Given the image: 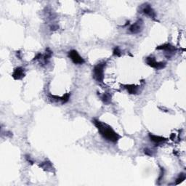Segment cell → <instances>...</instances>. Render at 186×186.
Wrapping results in <instances>:
<instances>
[{"mask_svg": "<svg viewBox=\"0 0 186 186\" xmlns=\"http://www.w3.org/2000/svg\"><path fill=\"white\" fill-rule=\"evenodd\" d=\"M93 123L98 128V131L105 139L113 143H117L119 140L120 136L109 125L103 123L98 119H94Z\"/></svg>", "mask_w": 186, "mask_h": 186, "instance_id": "cell-1", "label": "cell"}, {"mask_svg": "<svg viewBox=\"0 0 186 186\" xmlns=\"http://www.w3.org/2000/svg\"><path fill=\"white\" fill-rule=\"evenodd\" d=\"M106 66V62L99 63L95 66L93 70L94 78L98 82L102 83L103 81V74H104V68Z\"/></svg>", "mask_w": 186, "mask_h": 186, "instance_id": "cell-2", "label": "cell"}, {"mask_svg": "<svg viewBox=\"0 0 186 186\" xmlns=\"http://www.w3.org/2000/svg\"><path fill=\"white\" fill-rule=\"evenodd\" d=\"M68 57L71 58L73 63H75V64L81 65L85 63V60L79 55V54L78 53V52L76 50H73L70 51L68 52Z\"/></svg>", "mask_w": 186, "mask_h": 186, "instance_id": "cell-3", "label": "cell"}, {"mask_svg": "<svg viewBox=\"0 0 186 186\" xmlns=\"http://www.w3.org/2000/svg\"><path fill=\"white\" fill-rule=\"evenodd\" d=\"M145 62L148 66H150L151 67L156 68V69H161L164 68L166 66V63H158L156 62V60L153 57H148L145 59Z\"/></svg>", "mask_w": 186, "mask_h": 186, "instance_id": "cell-4", "label": "cell"}, {"mask_svg": "<svg viewBox=\"0 0 186 186\" xmlns=\"http://www.w3.org/2000/svg\"><path fill=\"white\" fill-rule=\"evenodd\" d=\"M143 21L142 20H138L136 23L130 27V31L132 34H138L142 31Z\"/></svg>", "mask_w": 186, "mask_h": 186, "instance_id": "cell-5", "label": "cell"}, {"mask_svg": "<svg viewBox=\"0 0 186 186\" xmlns=\"http://www.w3.org/2000/svg\"><path fill=\"white\" fill-rule=\"evenodd\" d=\"M142 12H143L145 15H148V16L151 17V18L154 19L156 17V13L154 10L153 9L151 6L148 4H144L143 7L142 8Z\"/></svg>", "mask_w": 186, "mask_h": 186, "instance_id": "cell-6", "label": "cell"}, {"mask_svg": "<svg viewBox=\"0 0 186 186\" xmlns=\"http://www.w3.org/2000/svg\"><path fill=\"white\" fill-rule=\"evenodd\" d=\"M25 74H24V69L20 67L17 68L14 71L13 74H12V77L14 78V79L17 80V79H20L23 77H24Z\"/></svg>", "mask_w": 186, "mask_h": 186, "instance_id": "cell-7", "label": "cell"}, {"mask_svg": "<svg viewBox=\"0 0 186 186\" xmlns=\"http://www.w3.org/2000/svg\"><path fill=\"white\" fill-rule=\"evenodd\" d=\"M156 49L157 50H164L166 51L168 53H169H169H174V52L177 50V49H176L175 47H173V46H172L171 44H163V45L158 47Z\"/></svg>", "mask_w": 186, "mask_h": 186, "instance_id": "cell-8", "label": "cell"}, {"mask_svg": "<svg viewBox=\"0 0 186 186\" xmlns=\"http://www.w3.org/2000/svg\"><path fill=\"white\" fill-rule=\"evenodd\" d=\"M149 138H150L151 140L154 142L155 143H164L166 140V138H163V137L154 135L152 134H149Z\"/></svg>", "mask_w": 186, "mask_h": 186, "instance_id": "cell-9", "label": "cell"}, {"mask_svg": "<svg viewBox=\"0 0 186 186\" xmlns=\"http://www.w3.org/2000/svg\"><path fill=\"white\" fill-rule=\"evenodd\" d=\"M124 87L130 94H137L138 91V87L134 85H127Z\"/></svg>", "mask_w": 186, "mask_h": 186, "instance_id": "cell-10", "label": "cell"}, {"mask_svg": "<svg viewBox=\"0 0 186 186\" xmlns=\"http://www.w3.org/2000/svg\"><path fill=\"white\" fill-rule=\"evenodd\" d=\"M101 100L103 101V103H109L111 100V96L110 94L109 93H104L101 96Z\"/></svg>", "mask_w": 186, "mask_h": 186, "instance_id": "cell-11", "label": "cell"}, {"mask_svg": "<svg viewBox=\"0 0 186 186\" xmlns=\"http://www.w3.org/2000/svg\"><path fill=\"white\" fill-rule=\"evenodd\" d=\"M70 95H71V94L67 93V94H66V95H63V97H61V98H60V101H61V103H63V104L67 103V102L68 101V100H69V98H70Z\"/></svg>", "mask_w": 186, "mask_h": 186, "instance_id": "cell-12", "label": "cell"}, {"mask_svg": "<svg viewBox=\"0 0 186 186\" xmlns=\"http://www.w3.org/2000/svg\"><path fill=\"white\" fill-rule=\"evenodd\" d=\"M40 166H42L43 169L47 170H48L50 168H52V165H51L50 162H44V163H43L42 165H40Z\"/></svg>", "mask_w": 186, "mask_h": 186, "instance_id": "cell-13", "label": "cell"}, {"mask_svg": "<svg viewBox=\"0 0 186 186\" xmlns=\"http://www.w3.org/2000/svg\"><path fill=\"white\" fill-rule=\"evenodd\" d=\"M185 175L184 174H181L179 176V177L177 179V182H176V184H179L180 183V182H182V181L185 180Z\"/></svg>", "mask_w": 186, "mask_h": 186, "instance_id": "cell-14", "label": "cell"}, {"mask_svg": "<svg viewBox=\"0 0 186 186\" xmlns=\"http://www.w3.org/2000/svg\"><path fill=\"white\" fill-rule=\"evenodd\" d=\"M114 55H116V56H118L119 57L121 55V50L120 49H119V47H117L114 48Z\"/></svg>", "mask_w": 186, "mask_h": 186, "instance_id": "cell-15", "label": "cell"}, {"mask_svg": "<svg viewBox=\"0 0 186 186\" xmlns=\"http://www.w3.org/2000/svg\"><path fill=\"white\" fill-rule=\"evenodd\" d=\"M144 151H145V153L146 155H148V156H151L152 155L151 151L149 150L148 148H145L144 150Z\"/></svg>", "mask_w": 186, "mask_h": 186, "instance_id": "cell-16", "label": "cell"}]
</instances>
